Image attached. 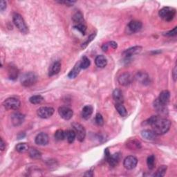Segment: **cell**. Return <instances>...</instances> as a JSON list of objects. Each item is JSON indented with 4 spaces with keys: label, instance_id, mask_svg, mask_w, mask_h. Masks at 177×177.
<instances>
[{
    "label": "cell",
    "instance_id": "cell-1",
    "mask_svg": "<svg viewBox=\"0 0 177 177\" xmlns=\"http://www.w3.org/2000/svg\"><path fill=\"white\" fill-rule=\"evenodd\" d=\"M152 131L156 135H162L167 133L170 128L171 122L166 118H161L157 117L154 122L151 124Z\"/></svg>",
    "mask_w": 177,
    "mask_h": 177
},
{
    "label": "cell",
    "instance_id": "cell-2",
    "mask_svg": "<svg viewBox=\"0 0 177 177\" xmlns=\"http://www.w3.org/2000/svg\"><path fill=\"white\" fill-rule=\"evenodd\" d=\"M13 20L16 27L18 28V30L21 33L24 34H27L28 33V28L21 15H19L18 13H13Z\"/></svg>",
    "mask_w": 177,
    "mask_h": 177
},
{
    "label": "cell",
    "instance_id": "cell-3",
    "mask_svg": "<svg viewBox=\"0 0 177 177\" xmlns=\"http://www.w3.org/2000/svg\"><path fill=\"white\" fill-rule=\"evenodd\" d=\"M176 10L172 7H164L159 11V16L165 22H170L175 18Z\"/></svg>",
    "mask_w": 177,
    "mask_h": 177
},
{
    "label": "cell",
    "instance_id": "cell-4",
    "mask_svg": "<svg viewBox=\"0 0 177 177\" xmlns=\"http://www.w3.org/2000/svg\"><path fill=\"white\" fill-rule=\"evenodd\" d=\"M37 80V75L33 72H29L22 75L21 78V83L24 86L29 87L36 83Z\"/></svg>",
    "mask_w": 177,
    "mask_h": 177
},
{
    "label": "cell",
    "instance_id": "cell-5",
    "mask_svg": "<svg viewBox=\"0 0 177 177\" xmlns=\"http://www.w3.org/2000/svg\"><path fill=\"white\" fill-rule=\"evenodd\" d=\"M20 101L16 98H9L5 100L3 103V105L8 110H17L20 107Z\"/></svg>",
    "mask_w": 177,
    "mask_h": 177
},
{
    "label": "cell",
    "instance_id": "cell-6",
    "mask_svg": "<svg viewBox=\"0 0 177 177\" xmlns=\"http://www.w3.org/2000/svg\"><path fill=\"white\" fill-rule=\"evenodd\" d=\"M73 129L76 134V138L80 142L84 141L86 136V130L82 124L78 123H74L72 124Z\"/></svg>",
    "mask_w": 177,
    "mask_h": 177
},
{
    "label": "cell",
    "instance_id": "cell-7",
    "mask_svg": "<svg viewBox=\"0 0 177 177\" xmlns=\"http://www.w3.org/2000/svg\"><path fill=\"white\" fill-rule=\"evenodd\" d=\"M105 156L110 166L113 167L116 166L121 158V155L120 153H116L114 154L111 155L108 149H106L105 150Z\"/></svg>",
    "mask_w": 177,
    "mask_h": 177
},
{
    "label": "cell",
    "instance_id": "cell-8",
    "mask_svg": "<svg viewBox=\"0 0 177 177\" xmlns=\"http://www.w3.org/2000/svg\"><path fill=\"white\" fill-rule=\"evenodd\" d=\"M54 113V109L53 107H40V108L37 111V116L40 118H48L51 116H52V115Z\"/></svg>",
    "mask_w": 177,
    "mask_h": 177
},
{
    "label": "cell",
    "instance_id": "cell-9",
    "mask_svg": "<svg viewBox=\"0 0 177 177\" xmlns=\"http://www.w3.org/2000/svg\"><path fill=\"white\" fill-rule=\"evenodd\" d=\"M138 163V159L133 156H129L124 158L123 161L124 167L127 170H133L136 167Z\"/></svg>",
    "mask_w": 177,
    "mask_h": 177
},
{
    "label": "cell",
    "instance_id": "cell-10",
    "mask_svg": "<svg viewBox=\"0 0 177 177\" xmlns=\"http://www.w3.org/2000/svg\"><path fill=\"white\" fill-rule=\"evenodd\" d=\"M58 113L61 118L66 120H69L73 117L74 112L73 110L66 107H61L58 109Z\"/></svg>",
    "mask_w": 177,
    "mask_h": 177
},
{
    "label": "cell",
    "instance_id": "cell-11",
    "mask_svg": "<svg viewBox=\"0 0 177 177\" xmlns=\"http://www.w3.org/2000/svg\"><path fill=\"white\" fill-rule=\"evenodd\" d=\"M25 116L24 114H21L19 112H15L11 115V121L14 126L17 127L21 125L24 123Z\"/></svg>",
    "mask_w": 177,
    "mask_h": 177
},
{
    "label": "cell",
    "instance_id": "cell-12",
    "mask_svg": "<svg viewBox=\"0 0 177 177\" xmlns=\"http://www.w3.org/2000/svg\"><path fill=\"white\" fill-rule=\"evenodd\" d=\"M142 26H143V24H142L141 22L133 20V21H132L129 23V24L127 25V28L129 33H134L141 29Z\"/></svg>",
    "mask_w": 177,
    "mask_h": 177
},
{
    "label": "cell",
    "instance_id": "cell-13",
    "mask_svg": "<svg viewBox=\"0 0 177 177\" xmlns=\"http://www.w3.org/2000/svg\"><path fill=\"white\" fill-rule=\"evenodd\" d=\"M48 136L45 133H40L37 134L35 139V142L37 145L41 146L46 145L48 143Z\"/></svg>",
    "mask_w": 177,
    "mask_h": 177
},
{
    "label": "cell",
    "instance_id": "cell-14",
    "mask_svg": "<svg viewBox=\"0 0 177 177\" xmlns=\"http://www.w3.org/2000/svg\"><path fill=\"white\" fill-rule=\"evenodd\" d=\"M142 50V47L140 46H133V47L129 48L127 50L124 51L123 55L126 57V58H129V57H132L133 55H136L139 52H141Z\"/></svg>",
    "mask_w": 177,
    "mask_h": 177
},
{
    "label": "cell",
    "instance_id": "cell-15",
    "mask_svg": "<svg viewBox=\"0 0 177 177\" xmlns=\"http://www.w3.org/2000/svg\"><path fill=\"white\" fill-rule=\"evenodd\" d=\"M132 77L129 74L124 73L121 74L118 78V82L123 86H127L131 83Z\"/></svg>",
    "mask_w": 177,
    "mask_h": 177
},
{
    "label": "cell",
    "instance_id": "cell-16",
    "mask_svg": "<svg viewBox=\"0 0 177 177\" xmlns=\"http://www.w3.org/2000/svg\"><path fill=\"white\" fill-rule=\"evenodd\" d=\"M170 98V93L167 91V90H165V91H162L160 95H159V97L158 98V100L160 101V103H162L164 105H167V103H169Z\"/></svg>",
    "mask_w": 177,
    "mask_h": 177
},
{
    "label": "cell",
    "instance_id": "cell-17",
    "mask_svg": "<svg viewBox=\"0 0 177 177\" xmlns=\"http://www.w3.org/2000/svg\"><path fill=\"white\" fill-rule=\"evenodd\" d=\"M142 137L146 139L147 141H154L157 137V135L152 130L145 129L141 132Z\"/></svg>",
    "mask_w": 177,
    "mask_h": 177
},
{
    "label": "cell",
    "instance_id": "cell-18",
    "mask_svg": "<svg viewBox=\"0 0 177 177\" xmlns=\"http://www.w3.org/2000/svg\"><path fill=\"white\" fill-rule=\"evenodd\" d=\"M154 107L156 112H158L159 114H166V112H167L166 105H164V104L161 103L160 101L158 100V98L156 100H155L154 102Z\"/></svg>",
    "mask_w": 177,
    "mask_h": 177
},
{
    "label": "cell",
    "instance_id": "cell-19",
    "mask_svg": "<svg viewBox=\"0 0 177 177\" xmlns=\"http://www.w3.org/2000/svg\"><path fill=\"white\" fill-rule=\"evenodd\" d=\"M93 107L91 105H86L83 107L82 111V116L85 120H88L90 117L93 114Z\"/></svg>",
    "mask_w": 177,
    "mask_h": 177
},
{
    "label": "cell",
    "instance_id": "cell-20",
    "mask_svg": "<svg viewBox=\"0 0 177 177\" xmlns=\"http://www.w3.org/2000/svg\"><path fill=\"white\" fill-rule=\"evenodd\" d=\"M95 63L98 67L104 68L107 65V60L105 57L103 56V55H100V56H98L95 57Z\"/></svg>",
    "mask_w": 177,
    "mask_h": 177
},
{
    "label": "cell",
    "instance_id": "cell-21",
    "mask_svg": "<svg viewBox=\"0 0 177 177\" xmlns=\"http://www.w3.org/2000/svg\"><path fill=\"white\" fill-rule=\"evenodd\" d=\"M113 98L116 103H123V95L121 90L116 89L113 92Z\"/></svg>",
    "mask_w": 177,
    "mask_h": 177
},
{
    "label": "cell",
    "instance_id": "cell-22",
    "mask_svg": "<svg viewBox=\"0 0 177 177\" xmlns=\"http://www.w3.org/2000/svg\"><path fill=\"white\" fill-rule=\"evenodd\" d=\"M61 69V63L57 61L53 63V65L51 66V68L49 71L48 75L49 76H53L54 75H56L59 73Z\"/></svg>",
    "mask_w": 177,
    "mask_h": 177
},
{
    "label": "cell",
    "instance_id": "cell-23",
    "mask_svg": "<svg viewBox=\"0 0 177 177\" xmlns=\"http://www.w3.org/2000/svg\"><path fill=\"white\" fill-rule=\"evenodd\" d=\"M127 146L129 149L132 150H135L140 149L141 147V143L137 140H135V139H133V140H129L127 143Z\"/></svg>",
    "mask_w": 177,
    "mask_h": 177
},
{
    "label": "cell",
    "instance_id": "cell-24",
    "mask_svg": "<svg viewBox=\"0 0 177 177\" xmlns=\"http://www.w3.org/2000/svg\"><path fill=\"white\" fill-rule=\"evenodd\" d=\"M80 69H81V67H80V62H78L76 64V65H75L74 69H72L70 72H69V74H68V77L70 78V79H74V78H76L78 76V75L80 73Z\"/></svg>",
    "mask_w": 177,
    "mask_h": 177
},
{
    "label": "cell",
    "instance_id": "cell-25",
    "mask_svg": "<svg viewBox=\"0 0 177 177\" xmlns=\"http://www.w3.org/2000/svg\"><path fill=\"white\" fill-rule=\"evenodd\" d=\"M116 109L122 117H125L127 115V111L125 107L122 103H116Z\"/></svg>",
    "mask_w": 177,
    "mask_h": 177
},
{
    "label": "cell",
    "instance_id": "cell-26",
    "mask_svg": "<svg viewBox=\"0 0 177 177\" xmlns=\"http://www.w3.org/2000/svg\"><path fill=\"white\" fill-rule=\"evenodd\" d=\"M65 136H66L65 138H66V140H67L69 143H74L75 138H76V134H75L74 129L67 130V131H66Z\"/></svg>",
    "mask_w": 177,
    "mask_h": 177
},
{
    "label": "cell",
    "instance_id": "cell-27",
    "mask_svg": "<svg viewBox=\"0 0 177 177\" xmlns=\"http://www.w3.org/2000/svg\"><path fill=\"white\" fill-rule=\"evenodd\" d=\"M72 19H73V21L75 23H76L77 24H85V23H84L83 15H82V14L80 12L75 13L74 15V16L72 17Z\"/></svg>",
    "mask_w": 177,
    "mask_h": 177
},
{
    "label": "cell",
    "instance_id": "cell-28",
    "mask_svg": "<svg viewBox=\"0 0 177 177\" xmlns=\"http://www.w3.org/2000/svg\"><path fill=\"white\" fill-rule=\"evenodd\" d=\"M29 101L31 103L33 104H41L44 101V98L40 95H36L30 98Z\"/></svg>",
    "mask_w": 177,
    "mask_h": 177
},
{
    "label": "cell",
    "instance_id": "cell-29",
    "mask_svg": "<svg viewBox=\"0 0 177 177\" xmlns=\"http://www.w3.org/2000/svg\"><path fill=\"white\" fill-rule=\"evenodd\" d=\"M28 153H29V156L31 158L33 159H38L40 158L42 156V154L39 152L38 150L35 149V148H31L28 150Z\"/></svg>",
    "mask_w": 177,
    "mask_h": 177
},
{
    "label": "cell",
    "instance_id": "cell-30",
    "mask_svg": "<svg viewBox=\"0 0 177 177\" xmlns=\"http://www.w3.org/2000/svg\"><path fill=\"white\" fill-rule=\"evenodd\" d=\"M136 78L143 84H146V83L148 84L149 83V77H148V75L145 73L138 74L137 75H136Z\"/></svg>",
    "mask_w": 177,
    "mask_h": 177
},
{
    "label": "cell",
    "instance_id": "cell-31",
    "mask_svg": "<svg viewBox=\"0 0 177 177\" xmlns=\"http://www.w3.org/2000/svg\"><path fill=\"white\" fill-rule=\"evenodd\" d=\"M8 75H9L10 79L15 80L18 76V71L14 66H10L9 70H8Z\"/></svg>",
    "mask_w": 177,
    "mask_h": 177
},
{
    "label": "cell",
    "instance_id": "cell-32",
    "mask_svg": "<svg viewBox=\"0 0 177 177\" xmlns=\"http://www.w3.org/2000/svg\"><path fill=\"white\" fill-rule=\"evenodd\" d=\"M15 149L19 153H25L28 150V146L27 143H22L17 144L15 147Z\"/></svg>",
    "mask_w": 177,
    "mask_h": 177
},
{
    "label": "cell",
    "instance_id": "cell-33",
    "mask_svg": "<svg viewBox=\"0 0 177 177\" xmlns=\"http://www.w3.org/2000/svg\"><path fill=\"white\" fill-rule=\"evenodd\" d=\"M155 163H156L155 156L154 155H150V156H148L147 160V164L150 170H153L154 168Z\"/></svg>",
    "mask_w": 177,
    "mask_h": 177
},
{
    "label": "cell",
    "instance_id": "cell-34",
    "mask_svg": "<svg viewBox=\"0 0 177 177\" xmlns=\"http://www.w3.org/2000/svg\"><path fill=\"white\" fill-rule=\"evenodd\" d=\"M167 169V167L166 166V165H161V166L157 170V171H156V172L154 174V176H157V177L164 176L165 173H166Z\"/></svg>",
    "mask_w": 177,
    "mask_h": 177
},
{
    "label": "cell",
    "instance_id": "cell-35",
    "mask_svg": "<svg viewBox=\"0 0 177 177\" xmlns=\"http://www.w3.org/2000/svg\"><path fill=\"white\" fill-rule=\"evenodd\" d=\"M90 64H91V62H90L89 59L86 56L82 57V60H81V61L80 62V67L81 69H87L90 66Z\"/></svg>",
    "mask_w": 177,
    "mask_h": 177
},
{
    "label": "cell",
    "instance_id": "cell-36",
    "mask_svg": "<svg viewBox=\"0 0 177 177\" xmlns=\"http://www.w3.org/2000/svg\"><path fill=\"white\" fill-rule=\"evenodd\" d=\"M65 132L62 129L57 130L55 133V138L57 141H63L64 139H65Z\"/></svg>",
    "mask_w": 177,
    "mask_h": 177
},
{
    "label": "cell",
    "instance_id": "cell-37",
    "mask_svg": "<svg viewBox=\"0 0 177 177\" xmlns=\"http://www.w3.org/2000/svg\"><path fill=\"white\" fill-rule=\"evenodd\" d=\"M95 123L98 124V125L99 126H103V124H104V119L103 116L101 115L99 113H98L95 115Z\"/></svg>",
    "mask_w": 177,
    "mask_h": 177
},
{
    "label": "cell",
    "instance_id": "cell-38",
    "mask_svg": "<svg viewBox=\"0 0 177 177\" xmlns=\"http://www.w3.org/2000/svg\"><path fill=\"white\" fill-rule=\"evenodd\" d=\"M74 27V28H75V29H77L78 31H79L82 35L85 34L86 27V26H85V24H76V25H75Z\"/></svg>",
    "mask_w": 177,
    "mask_h": 177
},
{
    "label": "cell",
    "instance_id": "cell-39",
    "mask_svg": "<svg viewBox=\"0 0 177 177\" xmlns=\"http://www.w3.org/2000/svg\"><path fill=\"white\" fill-rule=\"evenodd\" d=\"M95 33H93L91 34V36H90L89 37H88V39L86 40V41L84 43V44H82V48H85L86 46H88V44H89L90 42H91V41H93V40H94L95 38Z\"/></svg>",
    "mask_w": 177,
    "mask_h": 177
},
{
    "label": "cell",
    "instance_id": "cell-40",
    "mask_svg": "<svg viewBox=\"0 0 177 177\" xmlns=\"http://www.w3.org/2000/svg\"><path fill=\"white\" fill-rule=\"evenodd\" d=\"M176 28H177V27H175V28H174V29H172V31H170L167 32V33H164L163 35L165 36H168V37L175 36H176V34H177Z\"/></svg>",
    "mask_w": 177,
    "mask_h": 177
},
{
    "label": "cell",
    "instance_id": "cell-41",
    "mask_svg": "<svg viewBox=\"0 0 177 177\" xmlns=\"http://www.w3.org/2000/svg\"><path fill=\"white\" fill-rule=\"evenodd\" d=\"M6 8V2L4 0H2L1 4H0V9L2 11H4Z\"/></svg>",
    "mask_w": 177,
    "mask_h": 177
},
{
    "label": "cell",
    "instance_id": "cell-42",
    "mask_svg": "<svg viewBox=\"0 0 177 177\" xmlns=\"http://www.w3.org/2000/svg\"><path fill=\"white\" fill-rule=\"evenodd\" d=\"M60 3H61V4H65L66 5H67L69 6H70L71 5H73L75 2H71V1H64V2H60Z\"/></svg>",
    "mask_w": 177,
    "mask_h": 177
},
{
    "label": "cell",
    "instance_id": "cell-43",
    "mask_svg": "<svg viewBox=\"0 0 177 177\" xmlns=\"http://www.w3.org/2000/svg\"><path fill=\"white\" fill-rule=\"evenodd\" d=\"M109 44V46H112V47L113 48H117V46H118V45H117V43L116 42H109L108 43Z\"/></svg>",
    "mask_w": 177,
    "mask_h": 177
},
{
    "label": "cell",
    "instance_id": "cell-44",
    "mask_svg": "<svg viewBox=\"0 0 177 177\" xmlns=\"http://www.w3.org/2000/svg\"><path fill=\"white\" fill-rule=\"evenodd\" d=\"M0 148H1L2 151H4L6 148V144L3 141V139L1 138V144H0Z\"/></svg>",
    "mask_w": 177,
    "mask_h": 177
},
{
    "label": "cell",
    "instance_id": "cell-45",
    "mask_svg": "<svg viewBox=\"0 0 177 177\" xmlns=\"http://www.w3.org/2000/svg\"><path fill=\"white\" fill-rule=\"evenodd\" d=\"M108 48H109V44H108V43L104 44L102 46V49L104 51H107V50H108Z\"/></svg>",
    "mask_w": 177,
    "mask_h": 177
},
{
    "label": "cell",
    "instance_id": "cell-46",
    "mask_svg": "<svg viewBox=\"0 0 177 177\" xmlns=\"http://www.w3.org/2000/svg\"><path fill=\"white\" fill-rule=\"evenodd\" d=\"M26 134L24 132H19L18 133V135H17V138H18V139H22L23 138H24Z\"/></svg>",
    "mask_w": 177,
    "mask_h": 177
},
{
    "label": "cell",
    "instance_id": "cell-47",
    "mask_svg": "<svg viewBox=\"0 0 177 177\" xmlns=\"http://www.w3.org/2000/svg\"><path fill=\"white\" fill-rule=\"evenodd\" d=\"M172 75H173L174 80H175V81H176V66H175V68H174Z\"/></svg>",
    "mask_w": 177,
    "mask_h": 177
},
{
    "label": "cell",
    "instance_id": "cell-48",
    "mask_svg": "<svg viewBox=\"0 0 177 177\" xmlns=\"http://www.w3.org/2000/svg\"><path fill=\"white\" fill-rule=\"evenodd\" d=\"M91 172V171H88V172L85 174V176H93V175H93V174H90Z\"/></svg>",
    "mask_w": 177,
    "mask_h": 177
}]
</instances>
